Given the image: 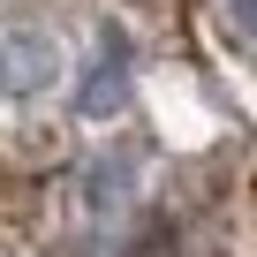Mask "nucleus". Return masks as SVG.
Masks as SVG:
<instances>
[{
    "instance_id": "f257e3e1",
    "label": "nucleus",
    "mask_w": 257,
    "mask_h": 257,
    "mask_svg": "<svg viewBox=\"0 0 257 257\" xmlns=\"http://www.w3.org/2000/svg\"><path fill=\"white\" fill-rule=\"evenodd\" d=\"M53 76H61L53 38H38V31H8V38H0V91H8V98H31Z\"/></svg>"
},
{
    "instance_id": "f03ea898",
    "label": "nucleus",
    "mask_w": 257,
    "mask_h": 257,
    "mask_svg": "<svg viewBox=\"0 0 257 257\" xmlns=\"http://www.w3.org/2000/svg\"><path fill=\"white\" fill-rule=\"evenodd\" d=\"M121 98H128V53H121V38H106V53H98V68L83 76L76 106L98 121V113H121Z\"/></svg>"
},
{
    "instance_id": "7ed1b4c3",
    "label": "nucleus",
    "mask_w": 257,
    "mask_h": 257,
    "mask_svg": "<svg viewBox=\"0 0 257 257\" xmlns=\"http://www.w3.org/2000/svg\"><path fill=\"white\" fill-rule=\"evenodd\" d=\"M227 16H234V23H242V31L257 38V0H227Z\"/></svg>"
}]
</instances>
